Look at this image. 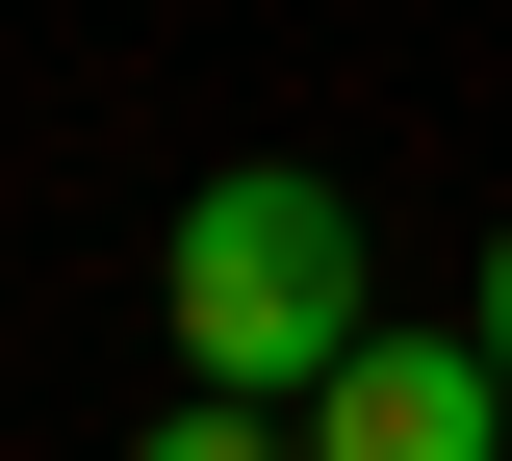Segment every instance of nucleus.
I'll list each match as a JSON object with an SVG mask.
<instances>
[{"instance_id":"1","label":"nucleus","mask_w":512,"mask_h":461,"mask_svg":"<svg viewBox=\"0 0 512 461\" xmlns=\"http://www.w3.org/2000/svg\"><path fill=\"white\" fill-rule=\"evenodd\" d=\"M180 359H205V385H256V410H308L333 359H359V205L282 180V154L205 180V205H180Z\"/></svg>"},{"instance_id":"3","label":"nucleus","mask_w":512,"mask_h":461,"mask_svg":"<svg viewBox=\"0 0 512 461\" xmlns=\"http://www.w3.org/2000/svg\"><path fill=\"white\" fill-rule=\"evenodd\" d=\"M128 461H308V436H282V410H256V385H205V410H154V436H128Z\"/></svg>"},{"instance_id":"2","label":"nucleus","mask_w":512,"mask_h":461,"mask_svg":"<svg viewBox=\"0 0 512 461\" xmlns=\"http://www.w3.org/2000/svg\"><path fill=\"white\" fill-rule=\"evenodd\" d=\"M487 436H512V359H461V333H436V359L359 333V359L308 385V461H487Z\"/></svg>"},{"instance_id":"4","label":"nucleus","mask_w":512,"mask_h":461,"mask_svg":"<svg viewBox=\"0 0 512 461\" xmlns=\"http://www.w3.org/2000/svg\"><path fill=\"white\" fill-rule=\"evenodd\" d=\"M487 359H512V231H487Z\"/></svg>"}]
</instances>
